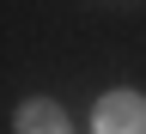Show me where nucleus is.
I'll list each match as a JSON object with an SVG mask.
<instances>
[{
  "instance_id": "obj_2",
  "label": "nucleus",
  "mask_w": 146,
  "mask_h": 134,
  "mask_svg": "<svg viewBox=\"0 0 146 134\" xmlns=\"http://www.w3.org/2000/svg\"><path fill=\"white\" fill-rule=\"evenodd\" d=\"M18 134H67V116L55 104H31L25 116H18Z\"/></svg>"
},
{
  "instance_id": "obj_1",
  "label": "nucleus",
  "mask_w": 146,
  "mask_h": 134,
  "mask_svg": "<svg viewBox=\"0 0 146 134\" xmlns=\"http://www.w3.org/2000/svg\"><path fill=\"white\" fill-rule=\"evenodd\" d=\"M91 128H98V134H146V98L110 91V98L98 104V116H91Z\"/></svg>"
}]
</instances>
